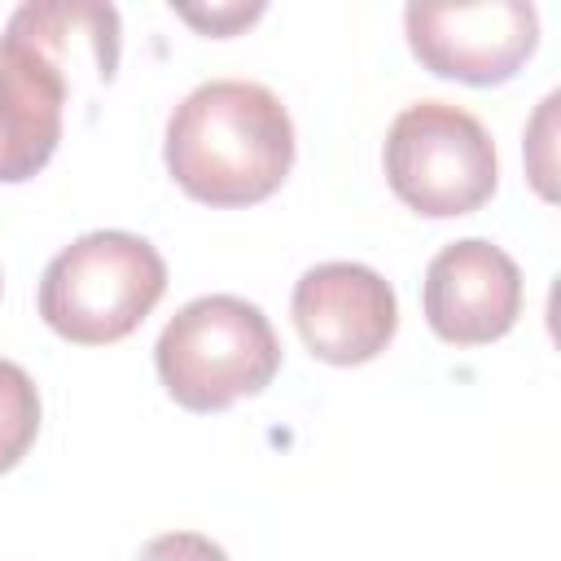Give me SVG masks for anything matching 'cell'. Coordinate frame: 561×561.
<instances>
[{"label":"cell","instance_id":"9","mask_svg":"<svg viewBox=\"0 0 561 561\" xmlns=\"http://www.w3.org/2000/svg\"><path fill=\"white\" fill-rule=\"evenodd\" d=\"M39 390L31 373L13 359H0V473H9L39 438Z\"/></svg>","mask_w":561,"mask_h":561},{"label":"cell","instance_id":"2","mask_svg":"<svg viewBox=\"0 0 561 561\" xmlns=\"http://www.w3.org/2000/svg\"><path fill=\"white\" fill-rule=\"evenodd\" d=\"M162 294V254L136 232L101 228L48 259L39 276V316L75 346H110L136 333Z\"/></svg>","mask_w":561,"mask_h":561},{"label":"cell","instance_id":"11","mask_svg":"<svg viewBox=\"0 0 561 561\" xmlns=\"http://www.w3.org/2000/svg\"><path fill=\"white\" fill-rule=\"evenodd\" d=\"M136 561H228V552L197 530H167V535H153Z\"/></svg>","mask_w":561,"mask_h":561},{"label":"cell","instance_id":"7","mask_svg":"<svg viewBox=\"0 0 561 561\" xmlns=\"http://www.w3.org/2000/svg\"><path fill=\"white\" fill-rule=\"evenodd\" d=\"M522 267L486 237L443 245L421 285L425 324L451 346H486L522 316Z\"/></svg>","mask_w":561,"mask_h":561},{"label":"cell","instance_id":"4","mask_svg":"<svg viewBox=\"0 0 561 561\" xmlns=\"http://www.w3.org/2000/svg\"><path fill=\"white\" fill-rule=\"evenodd\" d=\"M386 180L425 219L473 215L500 184L491 131L451 101H416L394 114L381 149Z\"/></svg>","mask_w":561,"mask_h":561},{"label":"cell","instance_id":"8","mask_svg":"<svg viewBox=\"0 0 561 561\" xmlns=\"http://www.w3.org/2000/svg\"><path fill=\"white\" fill-rule=\"evenodd\" d=\"M70 75L22 26L0 35V184H22L48 167L66 127Z\"/></svg>","mask_w":561,"mask_h":561},{"label":"cell","instance_id":"6","mask_svg":"<svg viewBox=\"0 0 561 561\" xmlns=\"http://www.w3.org/2000/svg\"><path fill=\"white\" fill-rule=\"evenodd\" d=\"M289 316L307 351L324 364L351 368L377 359L399 329V298L368 263H316L298 276Z\"/></svg>","mask_w":561,"mask_h":561},{"label":"cell","instance_id":"3","mask_svg":"<svg viewBox=\"0 0 561 561\" xmlns=\"http://www.w3.org/2000/svg\"><path fill=\"white\" fill-rule=\"evenodd\" d=\"M158 381L188 412H224L272 386L280 342L259 302L237 294H202L184 302L153 346Z\"/></svg>","mask_w":561,"mask_h":561},{"label":"cell","instance_id":"1","mask_svg":"<svg viewBox=\"0 0 561 561\" xmlns=\"http://www.w3.org/2000/svg\"><path fill=\"white\" fill-rule=\"evenodd\" d=\"M294 118L254 79H210L167 118V171L202 206L267 202L294 167Z\"/></svg>","mask_w":561,"mask_h":561},{"label":"cell","instance_id":"5","mask_svg":"<svg viewBox=\"0 0 561 561\" xmlns=\"http://www.w3.org/2000/svg\"><path fill=\"white\" fill-rule=\"evenodd\" d=\"M403 31L412 57L430 75L469 88H491L513 79L539 48V13L526 0L408 4Z\"/></svg>","mask_w":561,"mask_h":561},{"label":"cell","instance_id":"12","mask_svg":"<svg viewBox=\"0 0 561 561\" xmlns=\"http://www.w3.org/2000/svg\"><path fill=\"white\" fill-rule=\"evenodd\" d=\"M180 18L206 35H232L241 26H250L254 18H263V4H228V9H180Z\"/></svg>","mask_w":561,"mask_h":561},{"label":"cell","instance_id":"10","mask_svg":"<svg viewBox=\"0 0 561 561\" xmlns=\"http://www.w3.org/2000/svg\"><path fill=\"white\" fill-rule=\"evenodd\" d=\"M557 105H561V96L557 92H548L543 96V105H539V114H535V123H530V140H526V167H530V180H535V188H539V197H557V188H552V118H557Z\"/></svg>","mask_w":561,"mask_h":561}]
</instances>
